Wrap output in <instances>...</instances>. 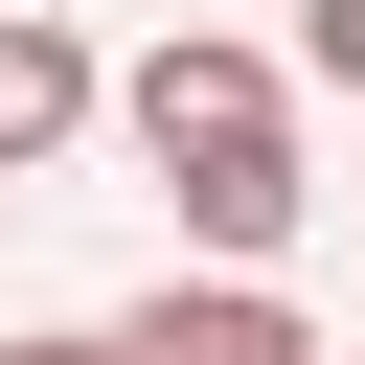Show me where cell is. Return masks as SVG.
<instances>
[{
  "instance_id": "cell-5",
  "label": "cell",
  "mask_w": 365,
  "mask_h": 365,
  "mask_svg": "<svg viewBox=\"0 0 365 365\" xmlns=\"http://www.w3.org/2000/svg\"><path fill=\"white\" fill-rule=\"evenodd\" d=\"M0 365H137V342H114V319H46V342H0Z\"/></svg>"
},
{
  "instance_id": "cell-1",
  "label": "cell",
  "mask_w": 365,
  "mask_h": 365,
  "mask_svg": "<svg viewBox=\"0 0 365 365\" xmlns=\"http://www.w3.org/2000/svg\"><path fill=\"white\" fill-rule=\"evenodd\" d=\"M114 137L182 182L205 274H274V251H297V205H319V182H297V46H205V23H182V46H137V68H114Z\"/></svg>"
},
{
  "instance_id": "cell-2",
  "label": "cell",
  "mask_w": 365,
  "mask_h": 365,
  "mask_svg": "<svg viewBox=\"0 0 365 365\" xmlns=\"http://www.w3.org/2000/svg\"><path fill=\"white\" fill-rule=\"evenodd\" d=\"M114 342H137V365H319V319H297L274 274H160Z\"/></svg>"
},
{
  "instance_id": "cell-3",
  "label": "cell",
  "mask_w": 365,
  "mask_h": 365,
  "mask_svg": "<svg viewBox=\"0 0 365 365\" xmlns=\"http://www.w3.org/2000/svg\"><path fill=\"white\" fill-rule=\"evenodd\" d=\"M91 114H114V91H91V46H68V23H23V0H0V182H23V160H68V137H91Z\"/></svg>"
},
{
  "instance_id": "cell-4",
  "label": "cell",
  "mask_w": 365,
  "mask_h": 365,
  "mask_svg": "<svg viewBox=\"0 0 365 365\" xmlns=\"http://www.w3.org/2000/svg\"><path fill=\"white\" fill-rule=\"evenodd\" d=\"M297 68H319V91H365V0H297Z\"/></svg>"
}]
</instances>
